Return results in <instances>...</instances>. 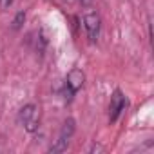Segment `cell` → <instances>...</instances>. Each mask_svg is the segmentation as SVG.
Listing matches in <instances>:
<instances>
[{
    "instance_id": "1",
    "label": "cell",
    "mask_w": 154,
    "mask_h": 154,
    "mask_svg": "<svg viewBox=\"0 0 154 154\" xmlns=\"http://www.w3.org/2000/svg\"><path fill=\"white\" fill-rule=\"evenodd\" d=\"M18 122L24 125L27 132H36L40 127V109L35 103H27L18 112Z\"/></svg>"
},
{
    "instance_id": "2",
    "label": "cell",
    "mask_w": 154,
    "mask_h": 154,
    "mask_svg": "<svg viewBox=\"0 0 154 154\" xmlns=\"http://www.w3.org/2000/svg\"><path fill=\"white\" fill-rule=\"evenodd\" d=\"M74 129H76L74 120H72V118H67V120L63 122L62 129H60L58 138H56V140H54V143L49 147V152H63V150L67 149V145H69L71 136L74 134Z\"/></svg>"
},
{
    "instance_id": "3",
    "label": "cell",
    "mask_w": 154,
    "mask_h": 154,
    "mask_svg": "<svg viewBox=\"0 0 154 154\" xmlns=\"http://www.w3.org/2000/svg\"><path fill=\"white\" fill-rule=\"evenodd\" d=\"M84 27H85V33H87V36H89L91 42L98 40L100 27H102V20H100V17H98L96 11H87L84 15Z\"/></svg>"
},
{
    "instance_id": "4",
    "label": "cell",
    "mask_w": 154,
    "mask_h": 154,
    "mask_svg": "<svg viewBox=\"0 0 154 154\" xmlns=\"http://www.w3.org/2000/svg\"><path fill=\"white\" fill-rule=\"evenodd\" d=\"M84 82H85V74H84L82 69H76V67H74V69L69 71L67 80H65V89L69 91V98H71L72 94H76V93L82 89Z\"/></svg>"
},
{
    "instance_id": "5",
    "label": "cell",
    "mask_w": 154,
    "mask_h": 154,
    "mask_svg": "<svg viewBox=\"0 0 154 154\" xmlns=\"http://www.w3.org/2000/svg\"><path fill=\"white\" fill-rule=\"evenodd\" d=\"M125 105H127V100H125L123 93H122L120 89H116V91L112 93L111 103H109V120H111V122H116V120L120 118V114L123 112Z\"/></svg>"
},
{
    "instance_id": "6",
    "label": "cell",
    "mask_w": 154,
    "mask_h": 154,
    "mask_svg": "<svg viewBox=\"0 0 154 154\" xmlns=\"http://www.w3.org/2000/svg\"><path fill=\"white\" fill-rule=\"evenodd\" d=\"M24 20H26V13H24V11H18V13H17V17H15V20H13V29H15V31H18V29L22 27Z\"/></svg>"
},
{
    "instance_id": "7",
    "label": "cell",
    "mask_w": 154,
    "mask_h": 154,
    "mask_svg": "<svg viewBox=\"0 0 154 154\" xmlns=\"http://www.w3.org/2000/svg\"><path fill=\"white\" fill-rule=\"evenodd\" d=\"M13 2H15V0H0V9H9L11 6H13Z\"/></svg>"
},
{
    "instance_id": "8",
    "label": "cell",
    "mask_w": 154,
    "mask_h": 154,
    "mask_svg": "<svg viewBox=\"0 0 154 154\" xmlns=\"http://www.w3.org/2000/svg\"><path fill=\"white\" fill-rule=\"evenodd\" d=\"M91 2H93V0H82V4H84V6H89Z\"/></svg>"
}]
</instances>
